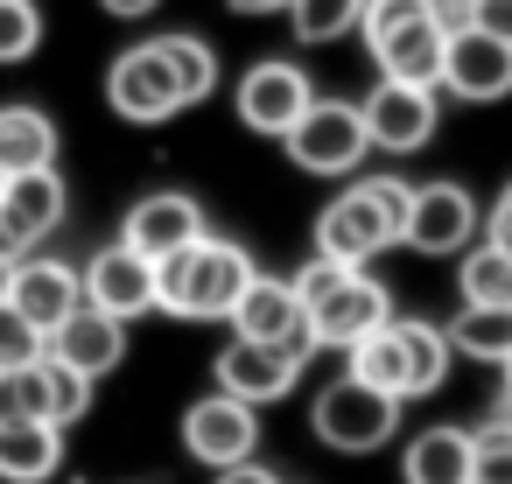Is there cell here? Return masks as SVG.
Masks as SVG:
<instances>
[{"label":"cell","mask_w":512,"mask_h":484,"mask_svg":"<svg viewBox=\"0 0 512 484\" xmlns=\"http://www.w3.org/2000/svg\"><path fill=\"white\" fill-rule=\"evenodd\" d=\"M253 274H260V267H253L246 246L204 232V239H190L183 253L155 260V309H169V316H183V323H218V316H232V302L246 295Z\"/></svg>","instance_id":"obj_1"},{"label":"cell","mask_w":512,"mask_h":484,"mask_svg":"<svg viewBox=\"0 0 512 484\" xmlns=\"http://www.w3.org/2000/svg\"><path fill=\"white\" fill-rule=\"evenodd\" d=\"M407 197H414V190H407L400 176H372V183L330 197L323 218H316V253H330V260H344V267H365L372 253L400 246V232H407Z\"/></svg>","instance_id":"obj_2"},{"label":"cell","mask_w":512,"mask_h":484,"mask_svg":"<svg viewBox=\"0 0 512 484\" xmlns=\"http://www.w3.org/2000/svg\"><path fill=\"white\" fill-rule=\"evenodd\" d=\"M351 372L372 379V386L393 393V400H421V393H435V386L449 379V330L386 316L372 337L351 344Z\"/></svg>","instance_id":"obj_3"},{"label":"cell","mask_w":512,"mask_h":484,"mask_svg":"<svg viewBox=\"0 0 512 484\" xmlns=\"http://www.w3.org/2000/svg\"><path fill=\"white\" fill-rule=\"evenodd\" d=\"M309 428H316V442H330V449H344V456H365V449L393 442V428H400V400L379 393L372 379L344 372V379H330V386L316 393Z\"/></svg>","instance_id":"obj_4"},{"label":"cell","mask_w":512,"mask_h":484,"mask_svg":"<svg viewBox=\"0 0 512 484\" xmlns=\"http://www.w3.org/2000/svg\"><path fill=\"white\" fill-rule=\"evenodd\" d=\"M281 141H288L295 169H309V176H351L365 162V148H372L365 141V113L344 106V99H309V113Z\"/></svg>","instance_id":"obj_5"},{"label":"cell","mask_w":512,"mask_h":484,"mask_svg":"<svg viewBox=\"0 0 512 484\" xmlns=\"http://www.w3.org/2000/svg\"><path fill=\"white\" fill-rule=\"evenodd\" d=\"M106 106L120 120H134V127H162V120L183 113V85H176V71H169V57L155 43H134L106 71Z\"/></svg>","instance_id":"obj_6"},{"label":"cell","mask_w":512,"mask_h":484,"mask_svg":"<svg viewBox=\"0 0 512 484\" xmlns=\"http://www.w3.org/2000/svg\"><path fill=\"white\" fill-rule=\"evenodd\" d=\"M232 337H260V344H281V351H295L302 365L316 358V330H309V309H302V295H295V281H274V274H253L246 281V295L232 302Z\"/></svg>","instance_id":"obj_7"},{"label":"cell","mask_w":512,"mask_h":484,"mask_svg":"<svg viewBox=\"0 0 512 484\" xmlns=\"http://www.w3.org/2000/svg\"><path fill=\"white\" fill-rule=\"evenodd\" d=\"M183 449L197 456V463H211V470H225V463H246L253 449H260V407L253 400H239V393H204V400H190L183 407Z\"/></svg>","instance_id":"obj_8"},{"label":"cell","mask_w":512,"mask_h":484,"mask_svg":"<svg viewBox=\"0 0 512 484\" xmlns=\"http://www.w3.org/2000/svg\"><path fill=\"white\" fill-rule=\"evenodd\" d=\"M386 316H393V295H386L372 274H358V267H344V274L309 302L316 351H351V344H358V337H372Z\"/></svg>","instance_id":"obj_9"},{"label":"cell","mask_w":512,"mask_h":484,"mask_svg":"<svg viewBox=\"0 0 512 484\" xmlns=\"http://www.w3.org/2000/svg\"><path fill=\"white\" fill-rule=\"evenodd\" d=\"M442 85H449V99H463V106L505 99V92H512V43L491 36V29H477V22H456L449 43H442Z\"/></svg>","instance_id":"obj_10"},{"label":"cell","mask_w":512,"mask_h":484,"mask_svg":"<svg viewBox=\"0 0 512 484\" xmlns=\"http://www.w3.org/2000/svg\"><path fill=\"white\" fill-rule=\"evenodd\" d=\"M365 141L372 148H386V155H414V148H428L435 141V85H400V78H386L365 106Z\"/></svg>","instance_id":"obj_11"},{"label":"cell","mask_w":512,"mask_h":484,"mask_svg":"<svg viewBox=\"0 0 512 484\" xmlns=\"http://www.w3.org/2000/svg\"><path fill=\"white\" fill-rule=\"evenodd\" d=\"M309 99H316L309 71H302V64H281V57H267V64H253V71L239 78V120H246L253 134H274V141L309 113Z\"/></svg>","instance_id":"obj_12"},{"label":"cell","mask_w":512,"mask_h":484,"mask_svg":"<svg viewBox=\"0 0 512 484\" xmlns=\"http://www.w3.org/2000/svg\"><path fill=\"white\" fill-rule=\"evenodd\" d=\"M477 225H484V218H477V197H470V190H456V183H421V190L407 197V232H400V246H414V253H463Z\"/></svg>","instance_id":"obj_13"},{"label":"cell","mask_w":512,"mask_h":484,"mask_svg":"<svg viewBox=\"0 0 512 484\" xmlns=\"http://www.w3.org/2000/svg\"><path fill=\"white\" fill-rule=\"evenodd\" d=\"M85 302H99V309L120 316V323L148 316V309H155V260L134 253L127 239L106 246V253H92V260H85Z\"/></svg>","instance_id":"obj_14"},{"label":"cell","mask_w":512,"mask_h":484,"mask_svg":"<svg viewBox=\"0 0 512 484\" xmlns=\"http://www.w3.org/2000/svg\"><path fill=\"white\" fill-rule=\"evenodd\" d=\"M218 386L225 393H239V400H253V407H267V400H281V393H295V379H302V358L295 351H281V344H260V337H232L225 351H218Z\"/></svg>","instance_id":"obj_15"},{"label":"cell","mask_w":512,"mask_h":484,"mask_svg":"<svg viewBox=\"0 0 512 484\" xmlns=\"http://www.w3.org/2000/svg\"><path fill=\"white\" fill-rule=\"evenodd\" d=\"M43 351H50V358H64V365H78L85 379H106V372L127 358V323H120V316H106L99 302H78V309L43 337Z\"/></svg>","instance_id":"obj_16"},{"label":"cell","mask_w":512,"mask_h":484,"mask_svg":"<svg viewBox=\"0 0 512 484\" xmlns=\"http://www.w3.org/2000/svg\"><path fill=\"white\" fill-rule=\"evenodd\" d=\"M120 239H127L134 253H148V260H169V253H183L190 239H204V204L183 197V190H155V197H141V204L127 211Z\"/></svg>","instance_id":"obj_17"},{"label":"cell","mask_w":512,"mask_h":484,"mask_svg":"<svg viewBox=\"0 0 512 484\" xmlns=\"http://www.w3.org/2000/svg\"><path fill=\"white\" fill-rule=\"evenodd\" d=\"M8 302L50 337L78 302H85V274L64 267V260H15V281H8Z\"/></svg>","instance_id":"obj_18"},{"label":"cell","mask_w":512,"mask_h":484,"mask_svg":"<svg viewBox=\"0 0 512 484\" xmlns=\"http://www.w3.org/2000/svg\"><path fill=\"white\" fill-rule=\"evenodd\" d=\"M0 218L15 225L22 246L50 239V232L64 225V176H57V162H50V169H22V176L0 183Z\"/></svg>","instance_id":"obj_19"},{"label":"cell","mask_w":512,"mask_h":484,"mask_svg":"<svg viewBox=\"0 0 512 484\" xmlns=\"http://www.w3.org/2000/svg\"><path fill=\"white\" fill-rule=\"evenodd\" d=\"M442 43H449V22H442V15H421V22L393 29L386 43H372L379 78H400V85H442Z\"/></svg>","instance_id":"obj_20"},{"label":"cell","mask_w":512,"mask_h":484,"mask_svg":"<svg viewBox=\"0 0 512 484\" xmlns=\"http://www.w3.org/2000/svg\"><path fill=\"white\" fill-rule=\"evenodd\" d=\"M470 463H477V449H470V428H456V421H435V428H421V435L407 442V456H400V477H407V484H470Z\"/></svg>","instance_id":"obj_21"},{"label":"cell","mask_w":512,"mask_h":484,"mask_svg":"<svg viewBox=\"0 0 512 484\" xmlns=\"http://www.w3.org/2000/svg\"><path fill=\"white\" fill-rule=\"evenodd\" d=\"M64 463V428L57 421H0V477L8 484H43Z\"/></svg>","instance_id":"obj_22"},{"label":"cell","mask_w":512,"mask_h":484,"mask_svg":"<svg viewBox=\"0 0 512 484\" xmlns=\"http://www.w3.org/2000/svg\"><path fill=\"white\" fill-rule=\"evenodd\" d=\"M57 162V120L36 106H0V176L50 169Z\"/></svg>","instance_id":"obj_23"},{"label":"cell","mask_w":512,"mask_h":484,"mask_svg":"<svg viewBox=\"0 0 512 484\" xmlns=\"http://www.w3.org/2000/svg\"><path fill=\"white\" fill-rule=\"evenodd\" d=\"M449 351H470L484 365L512 358V302H463L449 323Z\"/></svg>","instance_id":"obj_24"},{"label":"cell","mask_w":512,"mask_h":484,"mask_svg":"<svg viewBox=\"0 0 512 484\" xmlns=\"http://www.w3.org/2000/svg\"><path fill=\"white\" fill-rule=\"evenodd\" d=\"M155 50L169 57V71H176V85H183V106H197V99L218 92V57H211V43H197V36H155Z\"/></svg>","instance_id":"obj_25"},{"label":"cell","mask_w":512,"mask_h":484,"mask_svg":"<svg viewBox=\"0 0 512 484\" xmlns=\"http://www.w3.org/2000/svg\"><path fill=\"white\" fill-rule=\"evenodd\" d=\"M358 15H365V0H288V22L302 43H337L358 29Z\"/></svg>","instance_id":"obj_26"},{"label":"cell","mask_w":512,"mask_h":484,"mask_svg":"<svg viewBox=\"0 0 512 484\" xmlns=\"http://www.w3.org/2000/svg\"><path fill=\"white\" fill-rule=\"evenodd\" d=\"M463 302H512V253H498L491 239L477 253H463V274H456Z\"/></svg>","instance_id":"obj_27"},{"label":"cell","mask_w":512,"mask_h":484,"mask_svg":"<svg viewBox=\"0 0 512 484\" xmlns=\"http://www.w3.org/2000/svg\"><path fill=\"white\" fill-rule=\"evenodd\" d=\"M0 421H50L43 358H36V365H8V372H0Z\"/></svg>","instance_id":"obj_28"},{"label":"cell","mask_w":512,"mask_h":484,"mask_svg":"<svg viewBox=\"0 0 512 484\" xmlns=\"http://www.w3.org/2000/svg\"><path fill=\"white\" fill-rule=\"evenodd\" d=\"M470 449H477L470 484H512V414L477 421V428H470Z\"/></svg>","instance_id":"obj_29"},{"label":"cell","mask_w":512,"mask_h":484,"mask_svg":"<svg viewBox=\"0 0 512 484\" xmlns=\"http://www.w3.org/2000/svg\"><path fill=\"white\" fill-rule=\"evenodd\" d=\"M43 386H50V421H57V428H71V421H85V407H92V386H99V379H85L78 365H64V358H50V351H43Z\"/></svg>","instance_id":"obj_30"},{"label":"cell","mask_w":512,"mask_h":484,"mask_svg":"<svg viewBox=\"0 0 512 484\" xmlns=\"http://www.w3.org/2000/svg\"><path fill=\"white\" fill-rule=\"evenodd\" d=\"M43 43V8L36 0H0V64H22Z\"/></svg>","instance_id":"obj_31"},{"label":"cell","mask_w":512,"mask_h":484,"mask_svg":"<svg viewBox=\"0 0 512 484\" xmlns=\"http://www.w3.org/2000/svg\"><path fill=\"white\" fill-rule=\"evenodd\" d=\"M421 15H435V0H365L358 36H365V43H386L393 29H407V22H421Z\"/></svg>","instance_id":"obj_32"},{"label":"cell","mask_w":512,"mask_h":484,"mask_svg":"<svg viewBox=\"0 0 512 484\" xmlns=\"http://www.w3.org/2000/svg\"><path fill=\"white\" fill-rule=\"evenodd\" d=\"M36 358H43V330L15 302H0V372H8V365H36Z\"/></svg>","instance_id":"obj_33"},{"label":"cell","mask_w":512,"mask_h":484,"mask_svg":"<svg viewBox=\"0 0 512 484\" xmlns=\"http://www.w3.org/2000/svg\"><path fill=\"white\" fill-rule=\"evenodd\" d=\"M470 22H477V29H491V36H505V43H512V0H470Z\"/></svg>","instance_id":"obj_34"},{"label":"cell","mask_w":512,"mask_h":484,"mask_svg":"<svg viewBox=\"0 0 512 484\" xmlns=\"http://www.w3.org/2000/svg\"><path fill=\"white\" fill-rule=\"evenodd\" d=\"M484 239H491L498 253H512V197H498V211L484 218Z\"/></svg>","instance_id":"obj_35"},{"label":"cell","mask_w":512,"mask_h":484,"mask_svg":"<svg viewBox=\"0 0 512 484\" xmlns=\"http://www.w3.org/2000/svg\"><path fill=\"white\" fill-rule=\"evenodd\" d=\"M218 484H281V477H274L267 463H253V456H246V463H225V470H218Z\"/></svg>","instance_id":"obj_36"},{"label":"cell","mask_w":512,"mask_h":484,"mask_svg":"<svg viewBox=\"0 0 512 484\" xmlns=\"http://www.w3.org/2000/svg\"><path fill=\"white\" fill-rule=\"evenodd\" d=\"M99 8H106V15H120V22H141V15H155V8H162V0H99Z\"/></svg>","instance_id":"obj_37"},{"label":"cell","mask_w":512,"mask_h":484,"mask_svg":"<svg viewBox=\"0 0 512 484\" xmlns=\"http://www.w3.org/2000/svg\"><path fill=\"white\" fill-rule=\"evenodd\" d=\"M288 0H232V15H281Z\"/></svg>","instance_id":"obj_38"},{"label":"cell","mask_w":512,"mask_h":484,"mask_svg":"<svg viewBox=\"0 0 512 484\" xmlns=\"http://www.w3.org/2000/svg\"><path fill=\"white\" fill-rule=\"evenodd\" d=\"M0 253H8V260H22V253H29V246L15 239V225H8V218H0Z\"/></svg>","instance_id":"obj_39"},{"label":"cell","mask_w":512,"mask_h":484,"mask_svg":"<svg viewBox=\"0 0 512 484\" xmlns=\"http://www.w3.org/2000/svg\"><path fill=\"white\" fill-rule=\"evenodd\" d=\"M8 281H15V260H8V253H0V302H8Z\"/></svg>","instance_id":"obj_40"},{"label":"cell","mask_w":512,"mask_h":484,"mask_svg":"<svg viewBox=\"0 0 512 484\" xmlns=\"http://www.w3.org/2000/svg\"><path fill=\"white\" fill-rule=\"evenodd\" d=\"M498 372H505V393H512V358H505V365H498Z\"/></svg>","instance_id":"obj_41"},{"label":"cell","mask_w":512,"mask_h":484,"mask_svg":"<svg viewBox=\"0 0 512 484\" xmlns=\"http://www.w3.org/2000/svg\"><path fill=\"white\" fill-rule=\"evenodd\" d=\"M505 197H512V183H505Z\"/></svg>","instance_id":"obj_42"},{"label":"cell","mask_w":512,"mask_h":484,"mask_svg":"<svg viewBox=\"0 0 512 484\" xmlns=\"http://www.w3.org/2000/svg\"><path fill=\"white\" fill-rule=\"evenodd\" d=\"M0 183H8V176H0Z\"/></svg>","instance_id":"obj_43"}]
</instances>
